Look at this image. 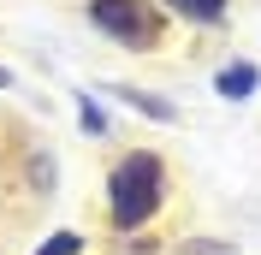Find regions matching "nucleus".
<instances>
[{
	"mask_svg": "<svg viewBox=\"0 0 261 255\" xmlns=\"http://www.w3.org/2000/svg\"><path fill=\"white\" fill-rule=\"evenodd\" d=\"M161 208V160L154 155H125L113 172V220L119 225H143Z\"/></svg>",
	"mask_w": 261,
	"mask_h": 255,
	"instance_id": "obj_1",
	"label": "nucleus"
},
{
	"mask_svg": "<svg viewBox=\"0 0 261 255\" xmlns=\"http://www.w3.org/2000/svg\"><path fill=\"white\" fill-rule=\"evenodd\" d=\"M89 18H95L107 36L130 42V48H154V42H161V18L148 12L143 0H95V6H89Z\"/></svg>",
	"mask_w": 261,
	"mask_h": 255,
	"instance_id": "obj_2",
	"label": "nucleus"
},
{
	"mask_svg": "<svg viewBox=\"0 0 261 255\" xmlns=\"http://www.w3.org/2000/svg\"><path fill=\"white\" fill-rule=\"evenodd\" d=\"M255 78H261V71H255V65H226V71H220V95H231V101H244L249 95V89H255Z\"/></svg>",
	"mask_w": 261,
	"mask_h": 255,
	"instance_id": "obj_3",
	"label": "nucleus"
},
{
	"mask_svg": "<svg viewBox=\"0 0 261 255\" xmlns=\"http://www.w3.org/2000/svg\"><path fill=\"white\" fill-rule=\"evenodd\" d=\"M172 6H178L184 18H202V24H208V18H220V12H226V0H172Z\"/></svg>",
	"mask_w": 261,
	"mask_h": 255,
	"instance_id": "obj_4",
	"label": "nucleus"
},
{
	"mask_svg": "<svg viewBox=\"0 0 261 255\" xmlns=\"http://www.w3.org/2000/svg\"><path fill=\"white\" fill-rule=\"evenodd\" d=\"M77 232H65V238H48V243H42V249H36V255H77Z\"/></svg>",
	"mask_w": 261,
	"mask_h": 255,
	"instance_id": "obj_5",
	"label": "nucleus"
},
{
	"mask_svg": "<svg viewBox=\"0 0 261 255\" xmlns=\"http://www.w3.org/2000/svg\"><path fill=\"white\" fill-rule=\"evenodd\" d=\"M6 83H12V71H6V65H0V89H6Z\"/></svg>",
	"mask_w": 261,
	"mask_h": 255,
	"instance_id": "obj_6",
	"label": "nucleus"
}]
</instances>
